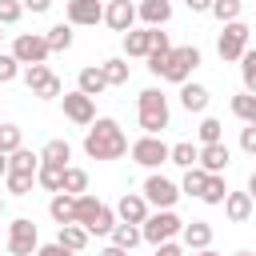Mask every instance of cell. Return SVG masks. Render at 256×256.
Returning <instances> with one entry per match:
<instances>
[{
	"mask_svg": "<svg viewBox=\"0 0 256 256\" xmlns=\"http://www.w3.org/2000/svg\"><path fill=\"white\" fill-rule=\"evenodd\" d=\"M84 152L92 160H120L128 152V136L112 116H96L88 124V132H84Z\"/></svg>",
	"mask_w": 256,
	"mask_h": 256,
	"instance_id": "6da1fadb",
	"label": "cell"
},
{
	"mask_svg": "<svg viewBox=\"0 0 256 256\" xmlns=\"http://www.w3.org/2000/svg\"><path fill=\"white\" fill-rule=\"evenodd\" d=\"M136 116H140L144 136H160V132L168 128V120H172L164 92H160V88H144V92H140V100H136Z\"/></svg>",
	"mask_w": 256,
	"mask_h": 256,
	"instance_id": "7a4b0ae2",
	"label": "cell"
},
{
	"mask_svg": "<svg viewBox=\"0 0 256 256\" xmlns=\"http://www.w3.org/2000/svg\"><path fill=\"white\" fill-rule=\"evenodd\" d=\"M76 224H80L88 236H92V232H96V236H108V232L116 228V208H108V204H100L96 196L84 192V196H76Z\"/></svg>",
	"mask_w": 256,
	"mask_h": 256,
	"instance_id": "3957f363",
	"label": "cell"
},
{
	"mask_svg": "<svg viewBox=\"0 0 256 256\" xmlns=\"http://www.w3.org/2000/svg\"><path fill=\"white\" fill-rule=\"evenodd\" d=\"M180 228H184V220H180L172 208H156V212H148V220L140 224V236L156 248V244H164V240L180 236Z\"/></svg>",
	"mask_w": 256,
	"mask_h": 256,
	"instance_id": "277c9868",
	"label": "cell"
},
{
	"mask_svg": "<svg viewBox=\"0 0 256 256\" xmlns=\"http://www.w3.org/2000/svg\"><path fill=\"white\" fill-rule=\"evenodd\" d=\"M196 64H200V48H196V44L172 48V52H168V64H164V80H172V84H188V76H192Z\"/></svg>",
	"mask_w": 256,
	"mask_h": 256,
	"instance_id": "5b68a950",
	"label": "cell"
},
{
	"mask_svg": "<svg viewBox=\"0 0 256 256\" xmlns=\"http://www.w3.org/2000/svg\"><path fill=\"white\" fill-rule=\"evenodd\" d=\"M36 248H40L36 224H32L28 216H16V220L8 224V252H12V256H36Z\"/></svg>",
	"mask_w": 256,
	"mask_h": 256,
	"instance_id": "8992f818",
	"label": "cell"
},
{
	"mask_svg": "<svg viewBox=\"0 0 256 256\" xmlns=\"http://www.w3.org/2000/svg\"><path fill=\"white\" fill-rule=\"evenodd\" d=\"M216 52H220V60H240L244 52H248V24L244 20H232V24H224V32H220V40H216Z\"/></svg>",
	"mask_w": 256,
	"mask_h": 256,
	"instance_id": "52a82bcc",
	"label": "cell"
},
{
	"mask_svg": "<svg viewBox=\"0 0 256 256\" xmlns=\"http://www.w3.org/2000/svg\"><path fill=\"white\" fill-rule=\"evenodd\" d=\"M12 56H16V64H48V40L44 36H36V32H20L16 40H12Z\"/></svg>",
	"mask_w": 256,
	"mask_h": 256,
	"instance_id": "ba28073f",
	"label": "cell"
},
{
	"mask_svg": "<svg viewBox=\"0 0 256 256\" xmlns=\"http://www.w3.org/2000/svg\"><path fill=\"white\" fill-rule=\"evenodd\" d=\"M148 204H156V208H176V200H180V184H172L168 176H160V172H152L148 180H144V192H140Z\"/></svg>",
	"mask_w": 256,
	"mask_h": 256,
	"instance_id": "9c48e42d",
	"label": "cell"
},
{
	"mask_svg": "<svg viewBox=\"0 0 256 256\" xmlns=\"http://www.w3.org/2000/svg\"><path fill=\"white\" fill-rule=\"evenodd\" d=\"M128 152H132V160H136L140 168H160V164L168 160V144H164L160 136H140Z\"/></svg>",
	"mask_w": 256,
	"mask_h": 256,
	"instance_id": "30bf717a",
	"label": "cell"
},
{
	"mask_svg": "<svg viewBox=\"0 0 256 256\" xmlns=\"http://www.w3.org/2000/svg\"><path fill=\"white\" fill-rule=\"evenodd\" d=\"M60 104H64V116H68L72 124H80V128H88V124L96 120V100L84 96V92H64Z\"/></svg>",
	"mask_w": 256,
	"mask_h": 256,
	"instance_id": "8fae6325",
	"label": "cell"
},
{
	"mask_svg": "<svg viewBox=\"0 0 256 256\" xmlns=\"http://www.w3.org/2000/svg\"><path fill=\"white\" fill-rule=\"evenodd\" d=\"M104 24H108L112 32H132V24H136V4H128V0H108V4H104Z\"/></svg>",
	"mask_w": 256,
	"mask_h": 256,
	"instance_id": "7c38bea8",
	"label": "cell"
},
{
	"mask_svg": "<svg viewBox=\"0 0 256 256\" xmlns=\"http://www.w3.org/2000/svg\"><path fill=\"white\" fill-rule=\"evenodd\" d=\"M116 220H120V224H144V220H148V200H144L140 192H124V196L116 200Z\"/></svg>",
	"mask_w": 256,
	"mask_h": 256,
	"instance_id": "4fadbf2b",
	"label": "cell"
},
{
	"mask_svg": "<svg viewBox=\"0 0 256 256\" xmlns=\"http://www.w3.org/2000/svg\"><path fill=\"white\" fill-rule=\"evenodd\" d=\"M104 20V4L100 0H68V24L72 28H88Z\"/></svg>",
	"mask_w": 256,
	"mask_h": 256,
	"instance_id": "5bb4252c",
	"label": "cell"
},
{
	"mask_svg": "<svg viewBox=\"0 0 256 256\" xmlns=\"http://www.w3.org/2000/svg\"><path fill=\"white\" fill-rule=\"evenodd\" d=\"M228 160H232L228 144H204V148H200V156H196V168H204L208 176H220V172L228 168Z\"/></svg>",
	"mask_w": 256,
	"mask_h": 256,
	"instance_id": "9a60e30c",
	"label": "cell"
},
{
	"mask_svg": "<svg viewBox=\"0 0 256 256\" xmlns=\"http://www.w3.org/2000/svg\"><path fill=\"white\" fill-rule=\"evenodd\" d=\"M136 16L144 20V28H164L172 20V0H140Z\"/></svg>",
	"mask_w": 256,
	"mask_h": 256,
	"instance_id": "2e32d148",
	"label": "cell"
},
{
	"mask_svg": "<svg viewBox=\"0 0 256 256\" xmlns=\"http://www.w3.org/2000/svg\"><path fill=\"white\" fill-rule=\"evenodd\" d=\"M180 236H184V248H188V252L212 248V224H208V220H192V224H184Z\"/></svg>",
	"mask_w": 256,
	"mask_h": 256,
	"instance_id": "e0dca14e",
	"label": "cell"
},
{
	"mask_svg": "<svg viewBox=\"0 0 256 256\" xmlns=\"http://www.w3.org/2000/svg\"><path fill=\"white\" fill-rule=\"evenodd\" d=\"M48 216L64 228V224H76V196H68V192H56L52 200H48Z\"/></svg>",
	"mask_w": 256,
	"mask_h": 256,
	"instance_id": "ac0fdd59",
	"label": "cell"
},
{
	"mask_svg": "<svg viewBox=\"0 0 256 256\" xmlns=\"http://www.w3.org/2000/svg\"><path fill=\"white\" fill-rule=\"evenodd\" d=\"M104 88H108V80H104L100 64H96V68H92V64H88V68H80V76H76V92H84V96H92V100H96Z\"/></svg>",
	"mask_w": 256,
	"mask_h": 256,
	"instance_id": "d6986e66",
	"label": "cell"
},
{
	"mask_svg": "<svg viewBox=\"0 0 256 256\" xmlns=\"http://www.w3.org/2000/svg\"><path fill=\"white\" fill-rule=\"evenodd\" d=\"M224 216H228L232 224H244V220L252 216V196H248V192H228V196H224Z\"/></svg>",
	"mask_w": 256,
	"mask_h": 256,
	"instance_id": "ffe728a7",
	"label": "cell"
},
{
	"mask_svg": "<svg viewBox=\"0 0 256 256\" xmlns=\"http://www.w3.org/2000/svg\"><path fill=\"white\" fill-rule=\"evenodd\" d=\"M180 104H184L188 112H204V108H208V88H204V84H192V80L180 84Z\"/></svg>",
	"mask_w": 256,
	"mask_h": 256,
	"instance_id": "44dd1931",
	"label": "cell"
},
{
	"mask_svg": "<svg viewBox=\"0 0 256 256\" xmlns=\"http://www.w3.org/2000/svg\"><path fill=\"white\" fill-rule=\"evenodd\" d=\"M196 156H200V148H196L192 140L168 144V164H180V168H196Z\"/></svg>",
	"mask_w": 256,
	"mask_h": 256,
	"instance_id": "7402d4cb",
	"label": "cell"
},
{
	"mask_svg": "<svg viewBox=\"0 0 256 256\" xmlns=\"http://www.w3.org/2000/svg\"><path fill=\"white\" fill-rule=\"evenodd\" d=\"M108 236H112V244L124 248V252H132V248L144 240V236H140V224H120V220H116V228H112Z\"/></svg>",
	"mask_w": 256,
	"mask_h": 256,
	"instance_id": "603a6c76",
	"label": "cell"
},
{
	"mask_svg": "<svg viewBox=\"0 0 256 256\" xmlns=\"http://www.w3.org/2000/svg\"><path fill=\"white\" fill-rule=\"evenodd\" d=\"M56 244H60V248H68V252H84V244H88V232H84L80 224H64V228L56 232Z\"/></svg>",
	"mask_w": 256,
	"mask_h": 256,
	"instance_id": "cb8c5ba5",
	"label": "cell"
},
{
	"mask_svg": "<svg viewBox=\"0 0 256 256\" xmlns=\"http://www.w3.org/2000/svg\"><path fill=\"white\" fill-rule=\"evenodd\" d=\"M44 40H48V52H68L72 48V24L64 20V24H52L48 32H44Z\"/></svg>",
	"mask_w": 256,
	"mask_h": 256,
	"instance_id": "d4e9b609",
	"label": "cell"
},
{
	"mask_svg": "<svg viewBox=\"0 0 256 256\" xmlns=\"http://www.w3.org/2000/svg\"><path fill=\"white\" fill-rule=\"evenodd\" d=\"M72 160V144L68 140H48L40 148V164H68Z\"/></svg>",
	"mask_w": 256,
	"mask_h": 256,
	"instance_id": "484cf974",
	"label": "cell"
},
{
	"mask_svg": "<svg viewBox=\"0 0 256 256\" xmlns=\"http://www.w3.org/2000/svg\"><path fill=\"white\" fill-rule=\"evenodd\" d=\"M36 168H40V156L28 152V148H16V152L8 156V172H28V176H36Z\"/></svg>",
	"mask_w": 256,
	"mask_h": 256,
	"instance_id": "4316f807",
	"label": "cell"
},
{
	"mask_svg": "<svg viewBox=\"0 0 256 256\" xmlns=\"http://www.w3.org/2000/svg\"><path fill=\"white\" fill-rule=\"evenodd\" d=\"M64 168H68V164H40V168H36V184H44L48 192H60V184H64Z\"/></svg>",
	"mask_w": 256,
	"mask_h": 256,
	"instance_id": "83f0119b",
	"label": "cell"
},
{
	"mask_svg": "<svg viewBox=\"0 0 256 256\" xmlns=\"http://www.w3.org/2000/svg\"><path fill=\"white\" fill-rule=\"evenodd\" d=\"M60 192H68V196H84L88 192V172L84 168H64V184H60Z\"/></svg>",
	"mask_w": 256,
	"mask_h": 256,
	"instance_id": "f1b7e54d",
	"label": "cell"
},
{
	"mask_svg": "<svg viewBox=\"0 0 256 256\" xmlns=\"http://www.w3.org/2000/svg\"><path fill=\"white\" fill-rule=\"evenodd\" d=\"M196 136H200V148H204V144H224V124H220L216 116H204L200 128H196Z\"/></svg>",
	"mask_w": 256,
	"mask_h": 256,
	"instance_id": "f546056e",
	"label": "cell"
},
{
	"mask_svg": "<svg viewBox=\"0 0 256 256\" xmlns=\"http://www.w3.org/2000/svg\"><path fill=\"white\" fill-rule=\"evenodd\" d=\"M148 28H132V32H124V52L128 56H148Z\"/></svg>",
	"mask_w": 256,
	"mask_h": 256,
	"instance_id": "4dcf8cb0",
	"label": "cell"
},
{
	"mask_svg": "<svg viewBox=\"0 0 256 256\" xmlns=\"http://www.w3.org/2000/svg\"><path fill=\"white\" fill-rule=\"evenodd\" d=\"M100 72H104V80H108V88H116V84H128V64H124L120 56H112V60H104V64H100Z\"/></svg>",
	"mask_w": 256,
	"mask_h": 256,
	"instance_id": "1f68e13d",
	"label": "cell"
},
{
	"mask_svg": "<svg viewBox=\"0 0 256 256\" xmlns=\"http://www.w3.org/2000/svg\"><path fill=\"white\" fill-rule=\"evenodd\" d=\"M48 80H52V68H48V64H28V68H24V84H28L32 96H36Z\"/></svg>",
	"mask_w": 256,
	"mask_h": 256,
	"instance_id": "d6a6232c",
	"label": "cell"
},
{
	"mask_svg": "<svg viewBox=\"0 0 256 256\" xmlns=\"http://www.w3.org/2000/svg\"><path fill=\"white\" fill-rule=\"evenodd\" d=\"M232 116L244 120V124H252V116H256V96H252V92H236V96H232Z\"/></svg>",
	"mask_w": 256,
	"mask_h": 256,
	"instance_id": "836d02e7",
	"label": "cell"
},
{
	"mask_svg": "<svg viewBox=\"0 0 256 256\" xmlns=\"http://www.w3.org/2000/svg\"><path fill=\"white\" fill-rule=\"evenodd\" d=\"M204 184H208V172L204 168H184V180H180V192L184 196H200Z\"/></svg>",
	"mask_w": 256,
	"mask_h": 256,
	"instance_id": "e575fe53",
	"label": "cell"
},
{
	"mask_svg": "<svg viewBox=\"0 0 256 256\" xmlns=\"http://www.w3.org/2000/svg\"><path fill=\"white\" fill-rule=\"evenodd\" d=\"M220 24H232V20H240V12H244V4L240 0H212V8H208Z\"/></svg>",
	"mask_w": 256,
	"mask_h": 256,
	"instance_id": "d590c367",
	"label": "cell"
},
{
	"mask_svg": "<svg viewBox=\"0 0 256 256\" xmlns=\"http://www.w3.org/2000/svg\"><path fill=\"white\" fill-rule=\"evenodd\" d=\"M240 80H244V92L256 96V48H248L240 56Z\"/></svg>",
	"mask_w": 256,
	"mask_h": 256,
	"instance_id": "8d00e7d4",
	"label": "cell"
},
{
	"mask_svg": "<svg viewBox=\"0 0 256 256\" xmlns=\"http://www.w3.org/2000/svg\"><path fill=\"white\" fill-rule=\"evenodd\" d=\"M224 196H228V184H224V176H208V184H204L200 200H204V204H224Z\"/></svg>",
	"mask_w": 256,
	"mask_h": 256,
	"instance_id": "74e56055",
	"label": "cell"
},
{
	"mask_svg": "<svg viewBox=\"0 0 256 256\" xmlns=\"http://www.w3.org/2000/svg\"><path fill=\"white\" fill-rule=\"evenodd\" d=\"M16 148H24L20 128H16V124H0V152H4V156H12Z\"/></svg>",
	"mask_w": 256,
	"mask_h": 256,
	"instance_id": "f35d334b",
	"label": "cell"
},
{
	"mask_svg": "<svg viewBox=\"0 0 256 256\" xmlns=\"http://www.w3.org/2000/svg\"><path fill=\"white\" fill-rule=\"evenodd\" d=\"M32 180H36V176H28V172H8V176H4V184H8L12 196H28V192H32Z\"/></svg>",
	"mask_w": 256,
	"mask_h": 256,
	"instance_id": "ab89813d",
	"label": "cell"
},
{
	"mask_svg": "<svg viewBox=\"0 0 256 256\" xmlns=\"http://www.w3.org/2000/svg\"><path fill=\"white\" fill-rule=\"evenodd\" d=\"M20 76V64H16V56L12 52H0V84H12Z\"/></svg>",
	"mask_w": 256,
	"mask_h": 256,
	"instance_id": "60d3db41",
	"label": "cell"
},
{
	"mask_svg": "<svg viewBox=\"0 0 256 256\" xmlns=\"http://www.w3.org/2000/svg\"><path fill=\"white\" fill-rule=\"evenodd\" d=\"M20 0H0V28H8V24H16L20 20Z\"/></svg>",
	"mask_w": 256,
	"mask_h": 256,
	"instance_id": "b9f144b4",
	"label": "cell"
},
{
	"mask_svg": "<svg viewBox=\"0 0 256 256\" xmlns=\"http://www.w3.org/2000/svg\"><path fill=\"white\" fill-rule=\"evenodd\" d=\"M148 52H172V40H168V32H160V28H148Z\"/></svg>",
	"mask_w": 256,
	"mask_h": 256,
	"instance_id": "7bdbcfd3",
	"label": "cell"
},
{
	"mask_svg": "<svg viewBox=\"0 0 256 256\" xmlns=\"http://www.w3.org/2000/svg\"><path fill=\"white\" fill-rule=\"evenodd\" d=\"M144 60H148V72H152V76H164V64H168V52H148Z\"/></svg>",
	"mask_w": 256,
	"mask_h": 256,
	"instance_id": "ee69618b",
	"label": "cell"
},
{
	"mask_svg": "<svg viewBox=\"0 0 256 256\" xmlns=\"http://www.w3.org/2000/svg\"><path fill=\"white\" fill-rule=\"evenodd\" d=\"M36 96H40V100H56V96H64V84H60V76H52V80H48V84H44Z\"/></svg>",
	"mask_w": 256,
	"mask_h": 256,
	"instance_id": "f6af8a7d",
	"label": "cell"
},
{
	"mask_svg": "<svg viewBox=\"0 0 256 256\" xmlns=\"http://www.w3.org/2000/svg\"><path fill=\"white\" fill-rule=\"evenodd\" d=\"M240 148H244L248 156H256V124H248V128H240Z\"/></svg>",
	"mask_w": 256,
	"mask_h": 256,
	"instance_id": "bcb514c9",
	"label": "cell"
},
{
	"mask_svg": "<svg viewBox=\"0 0 256 256\" xmlns=\"http://www.w3.org/2000/svg\"><path fill=\"white\" fill-rule=\"evenodd\" d=\"M36 256H72V252H68V248H60V244L52 240V244H40V248H36Z\"/></svg>",
	"mask_w": 256,
	"mask_h": 256,
	"instance_id": "7dc6e473",
	"label": "cell"
},
{
	"mask_svg": "<svg viewBox=\"0 0 256 256\" xmlns=\"http://www.w3.org/2000/svg\"><path fill=\"white\" fill-rule=\"evenodd\" d=\"M156 256H184V248L176 240H164V244H156Z\"/></svg>",
	"mask_w": 256,
	"mask_h": 256,
	"instance_id": "c3c4849f",
	"label": "cell"
},
{
	"mask_svg": "<svg viewBox=\"0 0 256 256\" xmlns=\"http://www.w3.org/2000/svg\"><path fill=\"white\" fill-rule=\"evenodd\" d=\"M20 8H28V12H48L52 0H20Z\"/></svg>",
	"mask_w": 256,
	"mask_h": 256,
	"instance_id": "681fc988",
	"label": "cell"
},
{
	"mask_svg": "<svg viewBox=\"0 0 256 256\" xmlns=\"http://www.w3.org/2000/svg\"><path fill=\"white\" fill-rule=\"evenodd\" d=\"M184 4H188L192 12H208V8H212V0H184Z\"/></svg>",
	"mask_w": 256,
	"mask_h": 256,
	"instance_id": "f907efd6",
	"label": "cell"
},
{
	"mask_svg": "<svg viewBox=\"0 0 256 256\" xmlns=\"http://www.w3.org/2000/svg\"><path fill=\"white\" fill-rule=\"evenodd\" d=\"M100 256H128L124 248H116V244H108V248H100Z\"/></svg>",
	"mask_w": 256,
	"mask_h": 256,
	"instance_id": "816d5d0a",
	"label": "cell"
},
{
	"mask_svg": "<svg viewBox=\"0 0 256 256\" xmlns=\"http://www.w3.org/2000/svg\"><path fill=\"white\" fill-rule=\"evenodd\" d=\"M248 196H252V200H256V172H252V176H248Z\"/></svg>",
	"mask_w": 256,
	"mask_h": 256,
	"instance_id": "f5cc1de1",
	"label": "cell"
},
{
	"mask_svg": "<svg viewBox=\"0 0 256 256\" xmlns=\"http://www.w3.org/2000/svg\"><path fill=\"white\" fill-rule=\"evenodd\" d=\"M4 176H8V156L0 152V180H4Z\"/></svg>",
	"mask_w": 256,
	"mask_h": 256,
	"instance_id": "db71d44e",
	"label": "cell"
},
{
	"mask_svg": "<svg viewBox=\"0 0 256 256\" xmlns=\"http://www.w3.org/2000/svg\"><path fill=\"white\" fill-rule=\"evenodd\" d=\"M192 256H220V252H212V248H200V252H192Z\"/></svg>",
	"mask_w": 256,
	"mask_h": 256,
	"instance_id": "11a10c76",
	"label": "cell"
},
{
	"mask_svg": "<svg viewBox=\"0 0 256 256\" xmlns=\"http://www.w3.org/2000/svg\"><path fill=\"white\" fill-rule=\"evenodd\" d=\"M236 256H256V252H248V248H240V252H236Z\"/></svg>",
	"mask_w": 256,
	"mask_h": 256,
	"instance_id": "9f6ffc18",
	"label": "cell"
},
{
	"mask_svg": "<svg viewBox=\"0 0 256 256\" xmlns=\"http://www.w3.org/2000/svg\"><path fill=\"white\" fill-rule=\"evenodd\" d=\"M0 216H4V196H0Z\"/></svg>",
	"mask_w": 256,
	"mask_h": 256,
	"instance_id": "6f0895ef",
	"label": "cell"
},
{
	"mask_svg": "<svg viewBox=\"0 0 256 256\" xmlns=\"http://www.w3.org/2000/svg\"><path fill=\"white\" fill-rule=\"evenodd\" d=\"M252 212H256V200H252Z\"/></svg>",
	"mask_w": 256,
	"mask_h": 256,
	"instance_id": "680465c9",
	"label": "cell"
},
{
	"mask_svg": "<svg viewBox=\"0 0 256 256\" xmlns=\"http://www.w3.org/2000/svg\"><path fill=\"white\" fill-rule=\"evenodd\" d=\"M252 124H256V116H252Z\"/></svg>",
	"mask_w": 256,
	"mask_h": 256,
	"instance_id": "91938a15",
	"label": "cell"
},
{
	"mask_svg": "<svg viewBox=\"0 0 256 256\" xmlns=\"http://www.w3.org/2000/svg\"><path fill=\"white\" fill-rule=\"evenodd\" d=\"M0 36H4V32H0Z\"/></svg>",
	"mask_w": 256,
	"mask_h": 256,
	"instance_id": "94428289",
	"label": "cell"
}]
</instances>
